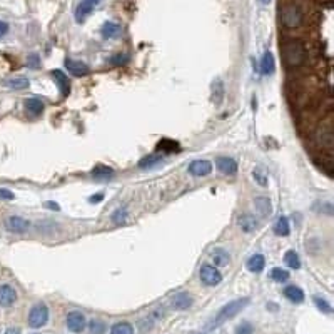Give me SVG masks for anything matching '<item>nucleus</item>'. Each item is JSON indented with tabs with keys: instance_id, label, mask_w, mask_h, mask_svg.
Segmentation results:
<instances>
[{
	"instance_id": "nucleus-14",
	"label": "nucleus",
	"mask_w": 334,
	"mask_h": 334,
	"mask_svg": "<svg viewBox=\"0 0 334 334\" xmlns=\"http://www.w3.org/2000/svg\"><path fill=\"white\" fill-rule=\"evenodd\" d=\"M237 224H239L242 232L251 234V232L256 231V227H258V219L251 216V214H242V216H239V219H237Z\"/></svg>"
},
{
	"instance_id": "nucleus-8",
	"label": "nucleus",
	"mask_w": 334,
	"mask_h": 334,
	"mask_svg": "<svg viewBox=\"0 0 334 334\" xmlns=\"http://www.w3.org/2000/svg\"><path fill=\"white\" fill-rule=\"evenodd\" d=\"M212 172V162L209 161H194L189 164V174H192V176L196 177H204V176H209V174Z\"/></svg>"
},
{
	"instance_id": "nucleus-39",
	"label": "nucleus",
	"mask_w": 334,
	"mask_h": 334,
	"mask_svg": "<svg viewBox=\"0 0 334 334\" xmlns=\"http://www.w3.org/2000/svg\"><path fill=\"white\" fill-rule=\"evenodd\" d=\"M0 199L12 200V199H15V194H13L12 191H8V189H0Z\"/></svg>"
},
{
	"instance_id": "nucleus-13",
	"label": "nucleus",
	"mask_w": 334,
	"mask_h": 334,
	"mask_svg": "<svg viewBox=\"0 0 334 334\" xmlns=\"http://www.w3.org/2000/svg\"><path fill=\"white\" fill-rule=\"evenodd\" d=\"M66 67L68 68V72H70V74H74L77 77H82V75L89 74V66H85L84 62L74 61V59H66Z\"/></svg>"
},
{
	"instance_id": "nucleus-12",
	"label": "nucleus",
	"mask_w": 334,
	"mask_h": 334,
	"mask_svg": "<svg viewBox=\"0 0 334 334\" xmlns=\"http://www.w3.org/2000/svg\"><path fill=\"white\" fill-rule=\"evenodd\" d=\"M52 77L56 79V84L59 87V90H61V95L62 97H67V95L70 94V80H68V77L64 74L62 70H54Z\"/></svg>"
},
{
	"instance_id": "nucleus-46",
	"label": "nucleus",
	"mask_w": 334,
	"mask_h": 334,
	"mask_svg": "<svg viewBox=\"0 0 334 334\" xmlns=\"http://www.w3.org/2000/svg\"><path fill=\"white\" fill-rule=\"evenodd\" d=\"M192 334H202V333H192Z\"/></svg>"
},
{
	"instance_id": "nucleus-21",
	"label": "nucleus",
	"mask_w": 334,
	"mask_h": 334,
	"mask_svg": "<svg viewBox=\"0 0 334 334\" xmlns=\"http://www.w3.org/2000/svg\"><path fill=\"white\" fill-rule=\"evenodd\" d=\"M212 261H214V264H216V267L217 266H227V264H229V253L222 248L214 249L212 251Z\"/></svg>"
},
{
	"instance_id": "nucleus-4",
	"label": "nucleus",
	"mask_w": 334,
	"mask_h": 334,
	"mask_svg": "<svg viewBox=\"0 0 334 334\" xmlns=\"http://www.w3.org/2000/svg\"><path fill=\"white\" fill-rule=\"evenodd\" d=\"M314 140H316V144H318L319 147L333 149L334 132H333L331 122H328V124H323V126L318 127V131H316V134H314Z\"/></svg>"
},
{
	"instance_id": "nucleus-36",
	"label": "nucleus",
	"mask_w": 334,
	"mask_h": 334,
	"mask_svg": "<svg viewBox=\"0 0 334 334\" xmlns=\"http://www.w3.org/2000/svg\"><path fill=\"white\" fill-rule=\"evenodd\" d=\"M253 331H254V328H253V324H249V323H242L236 328V334H253Z\"/></svg>"
},
{
	"instance_id": "nucleus-44",
	"label": "nucleus",
	"mask_w": 334,
	"mask_h": 334,
	"mask_svg": "<svg viewBox=\"0 0 334 334\" xmlns=\"http://www.w3.org/2000/svg\"><path fill=\"white\" fill-rule=\"evenodd\" d=\"M47 204H49V207H50V209H56V210L59 209V205H57L56 202H47Z\"/></svg>"
},
{
	"instance_id": "nucleus-29",
	"label": "nucleus",
	"mask_w": 334,
	"mask_h": 334,
	"mask_svg": "<svg viewBox=\"0 0 334 334\" xmlns=\"http://www.w3.org/2000/svg\"><path fill=\"white\" fill-rule=\"evenodd\" d=\"M105 324L100 321V319H92V321L89 323V331L90 334H104L105 333Z\"/></svg>"
},
{
	"instance_id": "nucleus-15",
	"label": "nucleus",
	"mask_w": 334,
	"mask_h": 334,
	"mask_svg": "<svg viewBox=\"0 0 334 334\" xmlns=\"http://www.w3.org/2000/svg\"><path fill=\"white\" fill-rule=\"evenodd\" d=\"M171 304H172V308H176L179 311L189 309L192 306V297H191V294H187V292H179V294H176L172 297Z\"/></svg>"
},
{
	"instance_id": "nucleus-11",
	"label": "nucleus",
	"mask_w": 334,
	"mask_h": 334,
	"mask_svg": "<svg viewBox=\"0 0 334 334\" xmlns=\"http://www.w3.org/2000/svg\"><path fill=\"white\" fill-rule=\"evenodd\" d=\"M254 209L261 217H267L269 214L272 212L271 199L266 198V196H259V198H256L254 199Z\"/></svg>"
},
{
	"instance_id": "nucleus-2",
	"label": "nucleus",
	"mask_w": 334,
	"mask_h": 334,
	"mask_svg": "<svg viewBox=\"0 0 334 334\" xmlns=\"http://www.w3.org/2000/svg\"><path fill=\"white\" fill-rule=\"evenodd\" d=\"M248 304H249V297H239V299H234V301H231V303H227L226 306H222L216 318L210 321L209 328L210 329H216L219 326H222L226 321H229V319H232L234 316L239 314Z\"/></svg>"
},
{
	"instance_id": "nucleus-45",
	"label": "nucleus",
	"mask_w": 334,
	"mask_h": 334,
	"mask_svg": "<svg viewBox=\"0 0 334 334\" xmlns=\"http://www.w3.org/2000/svg\"><path fill=\"white\" fill-rule=\"evenodd\" d=\"M271 2V0H261V3H264V5H266V3H269Z\"/></svg>"
},
{
	"instance_id": "nucleus-27",
	"label": "nucleus",
	"mask_w": 334,
	"mask_h": 334,
	"mask_svg": "<svg viewBox=\"0 0 334 334\" xmlns=\"http://www.w3.org/2000/svg\"><path fill=\"white\" fill-rule=\"evenodd\" d=\"M314 304H316V308H318L321 313H324V314H331V304L328 303L324 297H321V296H314Z\"/></svg>"
},
{
	"instance_id": "nucleus-31",
	"label": "nucleus",
	"mask_w": 334,
	"mask_h": 334,
	"mask_svg": "<svg viewBox=\"0 0 334 334\" xmlns=\"http://www.w3.org/2000/svg\"><path fill=\"white\" fill-rule=\"evenodd\" d=\"M92 174H94V177H99V179H105V177H111L112 174H114V171H112V169H109V167H105V166H97L92 171Z\"/></svg>"
},
{
	"instance_id": "nucleus-5",
	"label": "nucleus",
	"mask_w": 334,
	"mask_h": 334,
	"mask_svg": "<svg viewBox=\"0 0 334 334\" xmlns=\"http://www.w3.org/2000/svg\"><path fill=\"white\" fill-rule=\"evenodd\" d=\"M199 276H200V279H202V282L205 286H212V287L221 284V281H222L221 271H219L216 266H210V264H204V266L200 267Z\"/></svg>"
},
{
	"instance_id": "nucleus-37",
	"label": "nucleus",
	"mask_w": 334,
	"mask_h": 334,
	"mask_svg": "<svg viewBox=\"0 0 334 334\" xmlns=\"http://www.w3.org/2000/svg\"><path fill=\"white\" fill-rule=\"evenodd\" d=\"M112 64V66H122V64L127 62V56H124V54H117V56L111 57V61H109Z\"/></svg>"
},
{
	"instance_id": "nucleus-16",
	"label": "nucleus",
	"mask_w": 334,
	"mask_h": 334,
	"mask_svg": "<svg viewBox=\"0 0 334 334\" xmlns=\"http://www.w3.org/2000/svg\"><path fill=\"white\" fill-rule=\"evenodd\" d=\"M284 296L291 301V303H294V304H301L304 301V292H303V289H301V287H297V286H287V287H284Z\"/></svg>"
},
{
	"instance_id": "nucleus-26",
	"label": "nucleus",
	"mask_w": 334,
	"mask_h": 334,
	"mask_svg": "<svg viewBox=\"0 0 334 334\" xmlns=\"http://www.w3.org/2000/svg\"><path fill=\"white\" fill-rule=\"evenodd\" d=\"M284 261L291 269H299L301 267V259H299V256H297L296 251H287V253L284 254Z\"/></svg>"
},
{
	"instance_id": "nucleus-30",
	"label": "nucleus",
	"mask_w": 334,
	"mask_h": 334,
	"mask_svg": "<svg viewBox=\"0 0 334 334\" xmlns=\"http://www.w3.org/2000/svg\"><path fill=\"white\" fill-rule=\"evenodd\" d=\"M29 79H25V77H19V79H12V80H8V87L10 89H17V90H20V89H27L29 87Z\"/></svg>"
},
{
	"instance_id": "nucleus-38",
	"label": "nucleus",
	"mask_w": 334,
	"mask_h": 334,
	"mask_svg": "<svg viewBox=\"0 0 334 334\" xmlns=\"http://www.w3.org/2000/svg\"><path fill=\"white\" fill-rule=\"evenodd\" d=\"M40 64V59L37 54H32V56L29 57V61H27V66H29L30 68H37Z\"/></svg>"
},
{
	"instance_id": "nucleus-23",
	"label": "nucleus",
	"mask_w": 334,
	"mask_h": 334,
	"mask_svg": "<svg viewBox=\"0 0 334 334\" xmlns=\"http://www.w3.org/2000/svg\"><path fill=\"white\" fill-rule=\"evenodd\" d=\"M111 334H134V326L127 321H119L111 328Z\"/></svg>"
},
{
	"instance_id": "nucleus-34",
	"label": "nucleus",
	"mask_w": 334,
	"mask_h": 334,
	"mask_svg": "<svg viewBox=\"0 0 334 334\" xmlns=\"http://www.w3.org/2000/svg\"><path fill=\"white\" fill-rule=\"evenodd\" d=\"M111 217H112V222H116V224L122 222V221H124V219L127 217V209H126V207H124V209L119 207L117 210H114Z\"/></svg>"
},
{
	"instance_id": "nucleus-18",
	"label": "nucleus",
	"mask_w": 334,
	"mask_h": 334,
	"mask_svg": "<svg viewBox=\"0 0 334 334\" xmlns=\"http://www.w3.org/2000/svg\"><path fill=\"white\" fill-rule=\"evenodd\" d=\"M274 68H276V62H274V56L271 52H266L261 59V72H263L264 75H271L274 72Z\"/></svg>"
},
{
	"instance_id": "nucleus-25",
	"label": "nucleus",
	"mask_w": 334,
	"mask_h": 334,
	"mask_svg": "<svg viewBox=\"0 0 334 334\" xmlns=\"http://www.w3.org/2000/svg\"><path fill=\"white\" fill-rule=\"evenodd\" d=\"M162 161H164L162 155H159V154H150V155H147V157H144L142 161L139 162V167H140V169H149V167H154V166H157V164H161Z\"/></svg>"
},
{
	"instance_id": "nucleus-10",
	"label": "nucleus",
	"mask_w": 334,
	"mask_h": 334,
	"mask_svg": "<svg viewBox=\"0 0 334 334\" xmlns=\"http://www.w3.org/2000/svg\"><path fill=\"white\" fill-rule=\"evenodd\" d=\"M216 166L217 169L221 171L222 174H226V176H234L237 172V162L234 161L232 157H217L216 159Z\"/></svg>"
},
{
	"instance_id": "nucleus-43",
	"label": "nucleus",
	"mask_w": 334,
	"mask_h": 334,
	"mask_svg": "<svg viewBox=\"0 0 334 334\" xmlns=\"http://www.w3.org/2000/svg\"><path fill=\"white\" fill-rule=\"evenodd\" d=\"M84 2H87V3H90V5H97V3L100 2V0H84Z\"/></svg>"
},
{
	"instance_id": "nucleus-22",
	"label": "nucleus",
	"mask_w": 334,
	"mask_h": 334,
	"mask_svg": "<svg viewBox=\"0 0 334 334\" xmlns=\"http://www.w3.org/2000/svg\"><path fill=\"white\" fill-rule=\"evenodd\" d=\"M274 232H276L277 236H282V237L289 236L291 226H289V221H287V217L282 216V217L277 219V222L274 224Z\"/></svg>"
},
{
	"instance_id": "nucleus-40",
	"label": "nucleus",
	"mask_w": 334,
	"mask_h": 334,
	"mask_svg": "<svg viewBox=\"0 0 334 334\" xmlns=\"http://www.w3.org/2000/svg\"><path fill=\"white\" fill-rule=\"evenodd\" d=\"M7 32H8V24H7V22H2V20H0V39H2L3 35L7 34Z\"/></svg>"
},
{
	"instance_id": "nucleus-32",
	"label": "nucleus",
	"mask_w": 334,
	"mask_h": 334,
	"mask_svg": "<svg viewBox=\"0 0 334 334\" xmlns=\"http://www.w3.org/2000/svg\"><path fill=\"white\" fill-rule=\"evenodd\" d=\"M253 177H254V181L258 182L259 186H263V187L269 184V179H267L266 172H263L261 169H256V171L253 172Z\"/></svg>"
},
{
	"instance_id": "nucleus-3",
	"label": "nucleus",
	"mask_w": 334,
	"mask_h": 334,
	"mask_svg": "<svg viewBox=\"0 0 334 334\" xmlns=\"http://www.w3.org/2000/svg\"><path fill=\"white\" fill-rule=\"evenodd\" d=\"M49 321V308L44 303L35 304L29 313V326L30 328H42Z\"/></svg>"
},
{
	"instance_id": "nucleus-20",
	"label": "nucleus",
	"mask_w": 334,
	"mask_h": 334,
	"mask_svg": "<svg viewBox=\"0 0 334 334\" xmlns=\"http://www.w3.org/2000/svg\"><path fill=\"white\" fill-rule=\"evenodd\" d=\"M121 35V25L116 22H105L102 27V37L104 39H116Z\"/></svg>"
},
{
	"instance_id": "nucleus-41",
	"label": "nucleus",
	"mask_w": 334,
	"mask_h": 334,
	"mask_svg": "<svg viewBox=\"0 0 334 334\" xmlns=\"http://www.w3.org/2000/svg\"><path fill=\"white\" fill-rule=\"evenodd\" d=\"M102 198H104L102 194H97V196H90V198H89V200H90V202H99V200H102Z\"/></svg>"
},
{
	"instance_id": "nucleus-1",
	"label": "nucleus",
	"mask_w": 334,
	"mask_h": 334,
	"mask_svg": "<svg viewBox=\"0 0 334 334\" xmlns=\"http://www.w3.org/2000/svg\"><path fill=\"white\" fill-rule=\"evenodd\" d=\"M281 56L284 59L287 67L297 68L304 66V62L309 57V52L299 40L291 37H281Z\"/></svg>"
},
{
	"instance_id": "nucleus-35",
	"label": "nucleus",
	"mask_w": 334,
	"mask_h": 334,
	"mask_svg": "<svg viewBox=\"0 0 334 334\" xmlns=\"http://www.w3.org/2000/svg\"><path fill=\"white\" fill-rule=\"evenodd\" d=\"M222 95H224V85L221 80H217L216 85H214V100H216V104H221Z\"/></svg>"
},
{
	"instance_id": "nucleus-9",
	"label": "nucleus",
	"mask_w": 334,
	"mask_h": 334,
	"mask_svg": "<svg viewBox=\"0 0 334 334\" xmlns=\"http://www.w3.org/2000/svg\"><path fill=\"white\" fill-rule=\"evenodd\" d=\"M17 301V291L13 289L10 284H2L0 286V306L8 308Z\"/></svg>"
},
{
	"instance_id": "nucleus-24",
	"label": "nucleus",
	"mask_w": 334,
	"mask_h": 334,
	"mask_svg": "<svg viewBox=\"0 0 334 334\" xmlns=\"http://www.w3.org/2000/svg\"><path fill=\"white\" fill-rule=\"evenodd\" d=\"M92 5H90V3H87V2H82L79 7H77V10H75V20L79 22H84L87 17L90 15V12H92Z\"/></svg>"
},
{
	"instance_id": "nucleus-7",
	"label": "nucleus",
	"mask_w": 334,
	"mask_h": 334,
	"mask_svg": "<svg viewBox=\"0 0 334 334\" xmlns=\"http://www.w3.org/2000/svg\"><path fill=\"white\" fill-rule=\"evenodd\" d=\"M7 229L10 232H15V234H24L25 231H29L30 222L27 219L20 217V216H10L5 222Z\"/></svg>"
},
{
	"instance_id": "nucleus-33",
	"label": "nucleus",
	"mask_w": 334,
	"mask_h": 334,
	"mask_svg": "<svg viewBox=\"0 0 334 334\" xmlns=\"http://www.w3.org/2000/svg\"><path fill=\"white\" fill-rule=\"evenodd\" d=\"M159 149L166 150V152H179V145L172 142V140H162V142L159 144Z\"/></svg>"
},
{
	"instance_id": "nucleus-6",
	"label": "nucleus",
	"mask_w": 334,
	"mask_h": 334,
	"mask_svg": "<svg viewBox=\"0 0 334 334\" xmlns=\"http://www.w3.org/2000/svg\"><path fill=\"white\" fill-rule=\"evenodd\" d=\"M66 324L68 328V331L72 333H82L85 329V316L80 313V311H72V313L67 314L66 318Z\"/></svg>"
},
{
	"instance_id": "nucleus-19",
	"label": "nucleus",
	"mask_w": 334,
	"mask_h": 334,
	"mask_svg": "<svg viewBox=\"0 0 334 334\" xmlns=\"http://www.w3.org/2000/svg\"><path fill=\"white\" fill-rule=\"evenodd\" d=\"M44 107L45 105L39 97H30L25 100V109L29 111V114H32V116H40V114L44 112Z\"/></svg>"
},
{
	"instance_id": "nucleus-28",
	"label": "nucleus",
	"mask_w": 334,
	"mask_h": 334,
	"mask_svg": "<svg viewBox=\"0 0 334 334\" xmlns=\"http://www.w3.org/2000/svg\"><path fill=\"white\" fill-rule=\"evenodd\" d=\"M271 279L276 282H286L287 279H289V272L284 271V269H281V267H274L271 271Z\"/></svg>"
},
{
	"instance_id": "nucleus-17",
	"label": "nucleus",
	"mask_w": 334,
	"mask_h": 334,
	"mask_svg": "<svg viewBox=\"0 0 334 334\" xmlns=\"http://www.w3.org/2000/svg\"><path fill=\"white\" fill-rule=\"evenodd\" d=\"M264 266H266V259H264V256H263V254H254V256H251L249 261H248V269H249L251 272L259 274V272L264 269Z\"/></svg>"
},
{
	"instance_id": "nucleus-42",
	"label": "nucleus",
	"mask_w": 334,
	"mask_h": 334,
	"mask_svg": "<svg viewBox=\"0 0 334 334\" xmlns=\"http://www.w3.org/2000/svg\"><path fill=\"white\" fill-rule=\"evenodd\" d=\"M5 334H20V329L19 328H8Z\"/></svg>"
}]
</instances>
